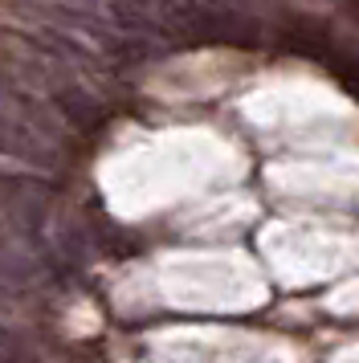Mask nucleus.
<instances>
[{
    "mask_svg": "<svg viewBox=\"0 0 359 363\" xmlns=\"http://www.w3.org/2000/svg\"><path fill=\"white\" fill-rule=\"evenodd\" d=\"M0 155H9L16 164H29L37 172H57L62 167L57 139H49L41 127H33L29 118L16 115L4 102H0Z\"/></svg>",
    "mask_w": 359,
    "mask_h": 363,
    "instance_id": "f257e3e1",
    "label": "nucleus"
},
{
    "mask_svg": "<svg viewBox=\"0 0 359 363\" xmlns=\"http://www.w3.org/2000/svg\"><path fill=\"white\" fill-rule=\"evenodd\" d=\"M0 363H37V355H33L29 347L16 339L13 330L0 327Z\"/></svg>",
    "mask_w": 359,
    "mask_h": 363,
    "instance_id": "f03ea898",
    "label": "nucleus"
},
{
    "mask_svg": "<svg viewBox=\"0 0 359 363\" xmlns=\"http://www.w3.org/2000/svg\"><path fill=\"white\" fill-rule=\"evenodd\" d=\"M355 17H359V4H355Z\"/></svg>",
    "mask_w": 359,
    "mask_h": 363,
    "instance_id": "7ed1b4c3",
    "label": "nucleus"
}]
</instances>
